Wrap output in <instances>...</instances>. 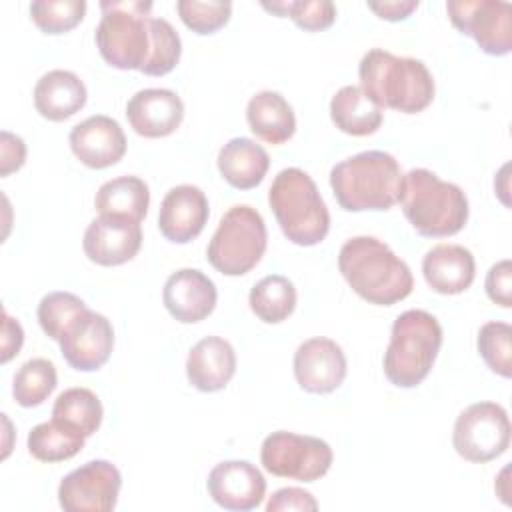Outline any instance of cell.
<instances>
[{"label": "cell", "mask_w": 512, "mask_h": 512, "mask_svg": "<svg viewBox=\"0 0 512 512\" xmlns=\"http://www.w3.org/2000/svg\"><path fill=\"white\" fill-rule=\"evenodd\" d=\"M338 270L362 300L376 306H392L414 288L408 264L374 236L346 240L338 254Z\"/></svg>", "instance_id": "6da1fadb"}, {"label": "cell", "mask_w": 512, "mask_h": 512, "mask_svg": "<svg viewBox=\"0 0 512 512\" xmlns=\"http://www.w3.org/2000/svg\"><path fill=\"white\" fill-rule=\"evenodd\" d=\"M360 88L380 108L416 114L434 100V78L418 58L396 56L382 48L368 50L358 66Z\"/></svg>", "instance_id": "7a4b0ae2"}, {"label": "cell", "mask_w": 512, "mask_h": 512, "mask_svg": "<svg viewBox=\"0 0 512 512\" xmlns=\"http://www.w3.org/2000/svg\"><path fill=\"white\" fill-rule=\"evenodd\" d=\"M404 174L398 160L384 150H364L330 170V188L348 212L388 210L402 190Z\"/></svg>", "instance_id": "3957f363"}, {"label": "cell", "mask_w": 512, "mask_h": 512, "mask_svg": "<svg viewBox=\"0 0 512 512\" xmlns=\"http://www.w3.org/2000/svg\"><path fill=\"white\" fill-rule=\"evenodd\" d=\"M398 202L406 220L420 236H454L468 222L464 190L458 184L440 180L426 168H412L404 174Z\"/></svg>", "instance_id": "277c9868"}, {"label": "cell", "mask_w": 512, "mask_h": 512, "mask_svg": "<svg viewBox=\"0 0 512 512\" xmlns=\"http://www.w3.org/2000/svg\"><path fill=\"white\" fill-rule=\"evenodd\" d=\"M268 204L290 242L316 246L326 238L330 214L316 182L304 170L294 166L280 170L268 190Z\"/></svg>", "instance_id": "5b68a950"}, {"label": "cell", "mask_w": 512, "mask_h": 512, "mask_svg": "<svg viewBox=\"0 0 512 512\" xmlns=\"http://www.w3.org/2000/svg\"><path fill=\"white\" fill-rule=\"evenodd\" d=\"M94 40L106 64L118 70H144L152 56V2L104 0Z\"/></svg>", "instance_id": "8992f818"}, {"label": "cell", "mask_w": 512, "mask_h": 512, "mask_svg": "<svg viewBox=\"0 0 512 512\" xmlns=\"http://www.w3.org/2000/svg\"><path fill=\"white\" fill-rule=\"evenodd\" d=\"M442 346V326L426 310H406L394 324L384 352V374L398 388L418 386L432 370Z\"/></svg>", "instance_id": "52a82bcc"}, {"label": "cell", "mask_w": 512, "mask_h": 512, "mask_svg": "<svg viewBox=\"0 0 512 512\" xmlns=\"http://www.w3.org/2000/svg\"><path fill=\"white\" fill-rule=\"evenodd\" d=\"M266 244L268 232L262 214L248 204H236L220 218L208 242L206 258L220 274L242 276L260 262Z\"/></svg>", "instance_id": "ba28073f"}, {"label": "cell", "mask_w": 512, "mask_h": 512, "mask_svg": "<svg viewBox=\"0 0 512 512\" xmlns=\"http://www.w3.org/2000/svg\"><path fill=\"white\" fill-rule=\"evenodd\" d=\"M260 460L274 476L314 482L330 470L334 454L330 444L316 436L278 430L264 438Z\"/></svg>", "instance_id": "9c48e42d"}, {"label": "cell", "mask_w": 512, "mask_h": 512, "mask_svg": "<svg viewBox=\"0 0 512 512\" xmlns=\"http://www.w3.org/2000/svg\"><path fill=\"white\" fill-rule=\"evenodd\" d=\"M510 432L508 412L500 404L476 402L458 414L452 444L464 460L484 464L508 450Z\"/></svg>", "instance_id": "30bf717a"}, {"label": "cell", "mask_w": 512, "mask_h": 512, "mask_svg": "<svg viewBox=\"0 0 512 512\" xmlns=\"http://www.w3.org/2000/svg\"><path fill=\"white\" fill-rule=\"evenodd\" d=\"M446 12L452 26L474 38L490 56H506L512 50V8L500 0H450Z\"/></svg>", "instance_id": "8fae6325"}, {"label": "cell", "mask_w": 512, "mask_h": 512, "mask_svg": "<svg viewBox=\"0 0 512 512\" xmlns=\"http://www.w3.org/2000/svg\"><path fill=\"white\" fill-rule=\"evenodd\" d=\"M122 486L120 470L108 460H90L66 474L58 486V504L66 512H110Z\"/></svg>", "instance_id": "7c38bea8"}, {"label": "cell", "mask_w": 512, "mask_h": 512, "mask_svg": "<svg viewBox=\"0 0 512 512\" xmlns=\"http://www.w3.org/2000/svg\"><path fill=\"white\" fill-rule=\"evenodd\" d=\"M56 342L70 368L92 372L108 362L114 348V328L104 314L86 306L66 322Z\"/></svg>", "instance_id": "4fadbf2b"}, {"label": "cell", "mask_w": 512, "mask_h": 512, "mask_svg": "<svg viewBox=\"0 0 512 512\" xmlns=\"http://www.w3.org/2000/svg\"><path fill=\"white\" fill-rule=\"evenodd\" d=\"M346 356L330 338L316 336L304 340L294 352V376L302 390L310 394H330L346 378Z\"/></svg>", "instance_id": "5bb4252c"}, {"label": "cell", "mask_w": 512, "mask_h": 512, "mask_svg": "<svg viewBox=\"0 0 512 512\" xmlns=\"http://www.w3.org/2000/svg\"><path fill=\"white\" fill-rule=\"evenodd\" d=\"M206 488L220 508L248 512L262 504L266 480L248 460H226L210 470Z\"/></svg>", "instance_id": "9a60e30c"}, {"label": "cell", "mask_w": 512, "mask_h": 512, "mask_svg": "<svg viewBox=\"0 0 512 512\" xmlns=\"http://www.w3.org/2000/svg\"><path fill=\"white\" fill-rule=\"evenodd\" d=\"M142 246L140 222L114 216L94 218L82 240L84 254L98 266H120L130 262Z\"/></svg>", "instance_id": "2e32d148"}, {"label": "cell", "mask_w": 512, "mask_h": 512, "mask_svg": "<svg viewBox=\"0 0 512 512\" xmlns=\"http://www.w3.org/2000/svg\"><path fill=\"white\" fill-rule=\"evenodd\" d=\"M70 150L88 168L114 166L126 154V136L120 124L104 114H94L70 130Z\"/></svg>", "instance_id": "e0dca14e"}, {"label": "cell", "mask_w": 512, "mask_h": 512, "mask_svg": "<svg viewBox=\"0 0 512 512\" xmlns=\"http://www.w3.org/2000/svg\"><path fill=\"white\" fill-rule=\"evenodd\" d=\"M218 292L214 282L196 268H182L168 276L162 290V302L168 314L182 322L194 324L212 314Z\"/></svg>", "instance_id": "ac0fdd59"}, {"label": "cell", "mask_w": 512, "mask_h": 512, "mask_svg": "<svg viewBox=\"0 0 512 512\" xmlns=\"http://www.w3.org/2000/svg\"><path fill=\"white\" fill-rule=\"evenodd\" d=\"M208 200L206 194L192 184H180L166 192L160 212L158 228L160 234L174 242L186 244L194 240L208 222Z\"/></svg>", "instance_id": "d6986e66"}, {"label": "cell", "mask_w": 512, "mask_h": 512, "mask_svg": "<svg viewBox=\"0 0 512 512\" xmlns=\"http://www.w3.org/2000/svg\"><path fill=\"white\" fill-rule=\"evenodd\" d=\"M132 130L144 138H164L184 120L182 98L168 88L138 90L126 104Z\"/></svg>", "instance_id": "ffe728a7"}, {"label": "cell", "mask_w": 512, "mask_h": 512, "mask_svg": "<svg viewBox=\"0 0 512 512\" xmlns=\"http://www.w3.org/2000/svg\"><path fill=\"white\" fill-rule=\"evenodd\" d=\"M236 372V352L220 336H206L192 346L186 358L188 382L200 392H218L226 388Z\"/></svg>", "instance_id": "44dd1931"}, {"label": "cell", "mask_w": 512, "mask_h": 512, "mask_svg": "<svg viewBox=\"0 0 512 512\" xmlns=\"http://www.w3.org/2000/svg\"><path fill=\"white\" fill-rule=\"evenodd\" d=\"M426 284L438 294H460L470 288L476 276V262L468 248L460 244H438L422 260Z\"/></svg>", "instance_id": "7402d4cb"}, {"label": "cell", "mask_w": 512, "mask_h": 512, "mask_svg": "<svg viewBox=\"0 0 512 512\" xmlns=\"http://www.w3.org/2000/svg\"><path fill=\"white\" fill-rule=\"evenodd\" d=\"M86 86L70 70H50L34 86L36 112L52 122H62L86 104Z\"/></svg>", "instance_id": "603a6c76"}, {"label": "cell", "mask_w": 512, "mask_h": 512, "mask_svg": "<svg viewBox=\"0 0 512 512\" xmlns=\"http://www.w3.org/2000/svg\"><path fill=\"white\" fill-rule=\"evenodd\" d=\"M216 162L222 178L238 190L256 188L270 168L268 152L254 140L242 136L228 140L220 148Z\"/></svg>", "instance_id": "cb8c5ba5"}, {"label": "cell", "mask_w": 512, "mask_h": 512, "mask_svg": "<svg viewBox=\"0 0 512 512\" xmlns=\"http://www.w3.org/2000/svg\"><path fill=\"white\" fill-rule=\"evenodd\" d=\"M250 130L268 144H284L296 132V116L288 100L272 90L256 92L246 106Z\"/></svg>", "instance_id": "d4e9b609"}, {"label": "cell", "mask_w": 512, "mask_h": 512, "mask_svg": "<svg viewBox=\"0 0 512 512\" xmlns=\"http://www.w3.org/2000/svg\"><path fill=\"white\" fill-rule=\"evenodd\" d=\"M334 126L350 136H368L382 126V108L360 86H342L330 100Z\"/></svg>", "instance_id": "484cf974"}, {"label": "cell", "mask_w": 512, "mask_h": 512, "mask_svg": "<svg viewBox=\"0 0 512 512\" xmlns=\"http://www.w3.org/2000/svg\"><path fill=\"white\" fill-rule=\"evenodd\" d=\"M100 216L142 222L150 206L148 184L138 176H118L104 182L94 198Z\"/></svg>", "instance_id": "4316f807"}, {"label": "cell", "mask_w": 512, "mask_h": 512, "mask_svg": "<svg viewBox=\"0 0 512 512\" xmlns=\"http://www.w3.org/2000/svg\"><path fill=\"white\" fill-rule=\"evenodd\" d=\"M250 310L266 324L284 322L296 308V288L280 274H270L258 280L248 296Z\"/></svg>", "instance_id": "83f0119b"}, {"label": "cell", "mask_w": 512, "mask_h": 512, "mask_svg": "<svg viewBox=\"0 0 512 512\" xmlns=\"http://www.w3.org/2000/svg\"><path fill=\"white\" fill-rule=\"evenodd\" d=\"M102 416V402L88 388H68L58 394L52 406L54 420L66 424L86 438L100 428Z\"/></svg>", "instance_id": "f1b7e54d"}, {"label": "cell", "mask_w": 512, "mask_h": 512, "mask_svg": "<svg viewBox=\"0 0 512 512\" xmlns=\"http://www.w3.org/2000/svg\"><path fill=\"white\" fill-rule=\"evenodd\" d=\"M86 436L58 420L42 422L28 434V452L40 462H64L84 448Z\"/></svg>", "instance_id": "f546056e"}, {"label": "cell", "mask_w": 512, "mask_h": 512, "mask_svg": "<svg viewBox=\"0 0 512 512\" xmlns=\"http://www.w3.org/2000/svg\"><path fill=\"white\" fill-rule=\"evenodd\" d=\"M56 366L46 358H32L24 362L12 380V396L24 406H40L56 388Z\"/></svg>", "instance_id": "4dcf8cb0"}, {"label": "cell", "mask_w": 512, "mask_h": 512, "mask_svg": "<svg viewBox=\"0 0 512 512\" xmlns=\"http://www.w3.org/2000/svg\"><path fill=\"white\" fill-rule=\"evenodd\" d=\"M478 352L486 366L502 376H512V326L506 322H486L478 330Z\"/></svg>", "instance_id": "1f68e13d"}, {"label": "cell", "mask_w": 512, "mask_h": 512, "mask_svg": "<svg viewBox=\"0 0 512 512\" xmlns=\"http://www.w3.org/2000/svg\"><path fill=\"white\" fill-rule=\"evenodd\" d=\"M262 8L278 16H288L296 26L308 32L326 30L336 20V6L330 0H280L262 2Z\"/></svg>", "instance_id": "d6a6232c"}, {"label": "cell", "mask_w": 512, "mask_h": 512, "mask_svg": "<svg viewBox=\"0 0 512 512\" xmlns=\"http://www.w3.org/2000/svg\"><path fill=\"white\" fill-rule=\"evenodd\" d=\"M86 14L84 0H36L30 4L34 24L46 34H64L78 26Z\"/></svg>", "instance_id": "836d02e7"}, {"label": "cell", "mask_w": 512, "mask_h": 512, "mask_svg": "<svg viewBox=\"0 0 512 512\" xmlns=\"http://www.w3.org/2000/svg\"><path fill=\"white\" fill-rule=\"evenodd\" d=\"M182 42L174 26L164 18L152 16V56L144 66L146 76H164L172 72L180 60Z\"/></svg>", "instance_id": "e575fe53"}, {"label": "cell", "mask_w": 512, "mask_h": 512, "mask_svg": "<svg viewBox=\"0 0 512 512\" xmlns=\"http://www.w3.org/2000/svg\"><path fill=\"white\" fill-rule=\"evenodd\" d=\"M176 10L182 22L196 34H214L232 14V4L224 0H180Z\"/></svg>", "instance_id": "d590c367"}, {"label": "cell", "mask_w": 512, "mask_h": 512, "mask_svg": "<svg viewBox=\"0 0 512 512\" xmlns=\"http://www.w3.org/2000/svg\"><path fill=\"white\" fill-rule=\"evenodd\" d=\"M82 308H86L84 300L72 292H50L38 304V322L44 334L52 340H58L62 328L68 320H72Z\"/></svg>", "instance_id": "8d00e7d4"}, {"label": "cell", "mask_w": 512, "mask_h": 512, "mask_svg": "<svg viewBox=\"0 0 512 512\" xmlns=\"http://www.w3.org/2000/svg\"><path fill=\"white\" fill-rule=\"evenodd\" d=\"M486 294L488 298L502 306V308H510L512 306V262L500 260L496 262L488 274H486Z\"/></svg>", "instance_id": "74e56055"}, {"label": "cell", "mask_w": 512, "mask_h": 512, "mask_svg": "<svg viewBox=\"0 0 512 512\" xmlns=\"http://www.w3.org/2000/svg\"><path fill=\"white\" fill-rule=\"evenodd\" d=\"M286 510H298V512H314L318 510V502L316 498L296 486H288V488H280L276 490L268 504H266V512H286Z\"/></svg>", "instance_id": "f35d334b"}, {"label": "cell", "mask_w": 512, "mask_h": 512, "mask_svg": "<svg viewBox=\"0 0 512 512\" xmlns=\"http://www.w3.org/2000/svg\"><path fill=\"white\" fill-rule=\"evenodd\" d=\"M2 156H0V176H8L10 172L22 168L26 160V144L20 136L2 130Z\"/></svg>", "instance_id": "ab89813d"}, {"label": "cell", "mask_w": 512, "mask_h": 512, "mask_svg": "<svg viewBox=\"0 0 512 512\" xmlns=\"http://www.w3.org/2000/svg\"><path fill=\"white\" fill-rule=\"evenodd\" d=\"M24 342V332L18 320H14L6 310L2 314V364H6L10 358H14Z\"/></svg>", "instance_id": "60d3db41"}, {"label": "cell", "mask_w": 512, "mask_h": 512, "mask_svg": "<svg viewBox=\"0 0 512 512\" xmlns=\"http://www.w3.org/2000/svg\"><path fill=\"white\" fill-rule=\"evenodd\" d=\"M368 8L382 20L398 22L408 18L416 8L418 0H384V2H368Z\"/></svg>", "instance_id": "b9f144b4"}]
</instances>
